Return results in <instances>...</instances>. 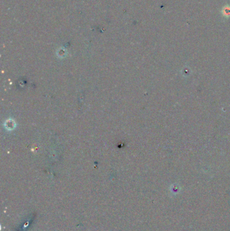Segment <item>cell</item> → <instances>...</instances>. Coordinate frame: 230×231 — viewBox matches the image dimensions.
I'll use <instances>...</instances> for the list:
<instances>
[{"instance_id":"obj_1","label":"cell","mask_w":230,"mask_h":231,"mask_svg":"<svg viewBox=\"0 0 230 231\" xmlns=\"http://www.w3.org/2000/svg\"><path fill=\"white\" fill-rule=\"evenodd\" d=\"M224 12H225V15L226 16H230V8L229 7H226V8L224 9Z\"/></svg>"}]
</instances>
